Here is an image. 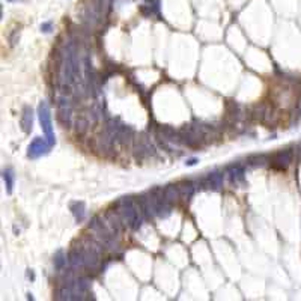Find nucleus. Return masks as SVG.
Instances as JSON below:
<instances>
[]
</instances>
